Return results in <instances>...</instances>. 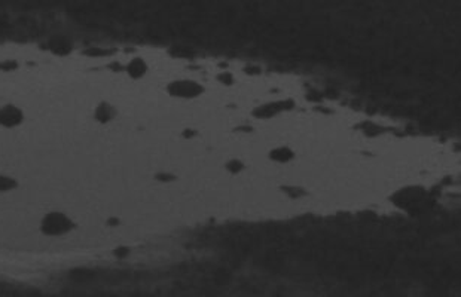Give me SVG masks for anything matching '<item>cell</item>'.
Listing matches in <instances>:
<instances>
[{"label": "cell", "mask_w": 461, "mask_h": 297, "mask_svg": "<svg viewBox=\"0 0 461 297\" xmlns=\"http://www.w3.org/2000/svg\"><path fill=\"white\" fill-rule=\"evenodd\" d=\"M18 67H20V62L17 59H3V61H0V72H3V73L15 72V70H18Z\"/></svg>", "instance_id": "obj_10"}, {"label": "cell", "mask_w": 461, "mask_h": 297, "mask_svg": "<svg viewBox=\"0 0 461 297\" xmlns=\"http://www.w3.org/2000/svg\"><path fill=\"white\" fill-rule=\"evenodd\" d=\"M167 89L173 97H179V98H195L204 91V88L194 80L171 82Z\"/></svg>", "instance_id": "obj_2"}, {"label": "cell", "mask_w": 461, "mask_h": 297, "mask_svg": "<svg viewBox=\"0 0 461 297\" xmlns=\"http://www.w3.org/2000/svg\"><path fill=\"white\" fill-rule=\"evenodd\" d=\"M130 251H131V250H130L128 247L120 245V247H118V248H115V250H113V256H115L116 258H125L127 256H128V254H130Z\"/></svg>", "instance_id": "obj_12"}, {"label": "cell", "mask_w": 461, "mask_h": 297, "mask_svg": "<svg viewBox=\"0 0 461 297\" xmlns=\"http://www.w3.org/2000/svg\"><path fill=\"white\" fill-rule=\"evenodd\" d=\"M128 76L131 79H141L146 73H147V64L143 58H133L125 67Z\"/></svg>", "instance_id": "obj_6"}, {"label": "cell", "mask_w": 461, "mask_h": 297, "mask_svg": "<svg viewBox=\"0 0 461 297\" xmlns=\"http://www.w3.org/2000/svg\"><path fill=\"white\" fill-rule=\"evenodd\" d=\"M158 180H164V181H170V180H174L173 176H168V174H160V176H157Z\"/></svg>", "instance_id": "obj_15"}, {"label": "cell", "mask_w": 461, "mask_h": 297, "mask_svg": "<svg viewBox=\"0 0 461 297\" xmlns=\"http://www.w3.org/2000/svg\"><path fill=\"white\" fill-rule=\"evenodd\" d=\"M286 104L284 103H275V104H268V106H263L261 109H256L255 110V116L258 118H269L272 115H275L279 110L284 109Z\"/></svg>", "instance_id": "obj_7"}, {"label": "cell", "mask_w": 461, "mask_h": 297, "mask_svg": "<svg viewBox=\"0 0 461 297\" xmlns=\"http://www.w3.org/2000/svg\"><path fill=\"white\" fill-rule=\"evenodd\" d=\"M185 136L189 139V136H194V131H186V133H185Z\"/></svg>", "instance_id": "obj_17"}, {"label": "cell", "mask_w": 461, "mask_h": 297, "mask_svg": "<svg viewBox=\"0 0 461 297\" xmlns=\"http://www.w3.org/2000/svg\"><path fill=\"white\" fill-rule=\"evenodd\" d=\"M241 168H242V165H241L238 160H232L231 163H228V170H229L231 173H238Z\"/></svg>", "instance_id": "obj_13"}, {"label": "cell", "mask_w": 461, "mask_h": 297, "mask_svg": "<svg viewBox=\"0 0 461 297\" xmlns=\"http://www.w3.org/2000/svg\"><path fill=\"white\" fill-rule=\"evenodd\" d=\"M75 227V221L61 211H49L40 220V232L45 237H64L73 232Z\"/></svg>", "instance_id": "obj_1"}, {"label": "cell", "mask_w": 461, "mask_h": 297, "mask_svg": "<svg viewBox=\"0 0 461 297\" xmlns=\"http://www.w3.org/2000/svg\"><path fill=\"white\" fill-rule=\"evenodd\" d=\"M18 187V180L6 174H0V193L15 190Z\"/></svg>", "instance_id": "obj_8"}, {"label": "cell", "mask_w": 461, "mask_h": 297, "mask_svg": "<svg viewBox=\"0 0 461 297\" xmlns=\"http://www.w3.org/2000/svg\"><path fill=\"white\" fill-rule=\"evenodd\" d=\"M115 116H116V109L107 101H101L94 109V120L101 123V125H106V123L112 122Z\"/></svg>", "instance_id": "obj_5"}, {"label": "cell", "mask_w": 461, "mask_h": 297, "mask_svg": "<svg viewBox=\"0 0 461 297\" xmlns=\"http://www.w3.org/2000/svg\"><path fill=\"white\" fill-rule=\"evenodd\" d=\"M24 122V112L15 104H5L0 107V126L12 129Z\"/></svg>", "instance_id": "obj_3"}, {"label": "cell", "mask_w": 461, "mask_h": 297, "mask_svg": "<svg viewBox=\"0 0 461 297\" xmlns=\"http://www.w3.org/2000/svg\"><path fill=\"white\" fill-rule=\"evenodd\" d=\"M219 80L222 82H225V83H228V85H231L234 79H232V75L231 73H223V75H219Z\"/></svg>", "instance_id": "obj_14"}, {"label": "cell", "mask_w": 461, "mask_h": 297, "mask_svg": "<svg viewBox=\"0 0 461 297\" xmlns=\"http://www.w3.org/2000/svg\"><path fill=\"white\" fill-rule=\"evenodd\" d=\"M107 224H109V226H115V224H119V220H118V218H110V220H107Z\"/></svg>", "instance_id": "obj_16"}, {"label": "cell", "mask_w": 461, "mask_h": 297, "mask_svg": "<svg viewBox=\"0 0 461 297\" xmlns=\"http://www.w3.org/2000/svg\"><path fill=\"white\" fill-rule=\"evenodd\" d=\"M85 55L88 57H104V55H109V51L106 49H96V48H91V49H86L83 51Z\"/></svg>", "instance_id": "obj_11"}, {"label": "cell", "mask_w": 461, "mask_h": 297, "mask_svg": "<svg viewBox=\"0 0 461 297\" xmlns=\"http://www.w3.org/2000/svg\"><path fill=\"white\" fill-rule=\"evenodd\" d=\"M48 49L55 55L66 57L73 51V43H72V40L64 36H55L48 42Z\"/></svg>", "instance_id": "obj_4"}, {"label": "cell", "mask_w": 461, "mask_h": 297, "mask_svg": "<svg viewBox=\"0 0 461 297\" xmlns=\"http://www.w3.org/2000/svg\"><path fill=\"white\" fill-rule=\"evenodd\" d=\"M269 156L274 159V160H279V162H287L289 159L293 158V153H292L289 149L281 147V149H275V150H272Z\"/></svg>", "instance_id": "obj_9"}]
</instances>
